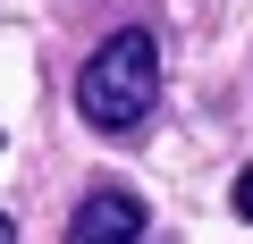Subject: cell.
<instances>
[{
    "mask_svg": "<svg viewBox=\"0 0 253 244\" xmlns=\"http://www.w3.org/2000/svg\"><path fill=\"white\" fill-rule=\"evenodd\" d=\"M0 244H17V219H9V210H0Z\"/></svg>",
    "mask_w": 253,
    "mask_h": 244,
    "instance_id": "4",
    "label": "cell"
},
{
    "mask_svg": "<svg viewBox=\"0 0 253 244\" xmlns=\"http://www.w3.org/2000/svg\"><path fill=\"white\" fill-rule=\"evenodd\" d=\"M228 202H236V219H245V227H253V160H245V169H236V194H228Z\"/></svg>",
    "mask_w": 253,
    "mask_h": 244,
    "instance_id": "3",
    "label": "cell"
},
{
    "mask_svg": "<svg viewBox=\"0 0 253 244\" xmlns=\"http://www.w3.org/2000/svg\"><path fill=\"white\" fill-rule=\"evenodd\" d=\"M152 101H161V42H152V26H118V34H101L84 51V68H76V118L93 135H135L152 118Z\"/></svg>",
    "mask_w": 253,
    "mask_h": 244,
    "instance_id": "1",
    "label": "cell"
},
{
    "mask_svg": "<svg viewBox=\"0 0 253 244\" xmlns=\"http://www.w3.org/2000/svg\"><path fill=\"white\" fill-rule=\"evenodd\" d=\"M144 194L135 185H93L76 210H68V244H144Z\"/></svg>",
    "mask_w": 253,
    "mask_h": 244,
    "instance_id": "2",
    "label": "cell"
}]
</instances>
